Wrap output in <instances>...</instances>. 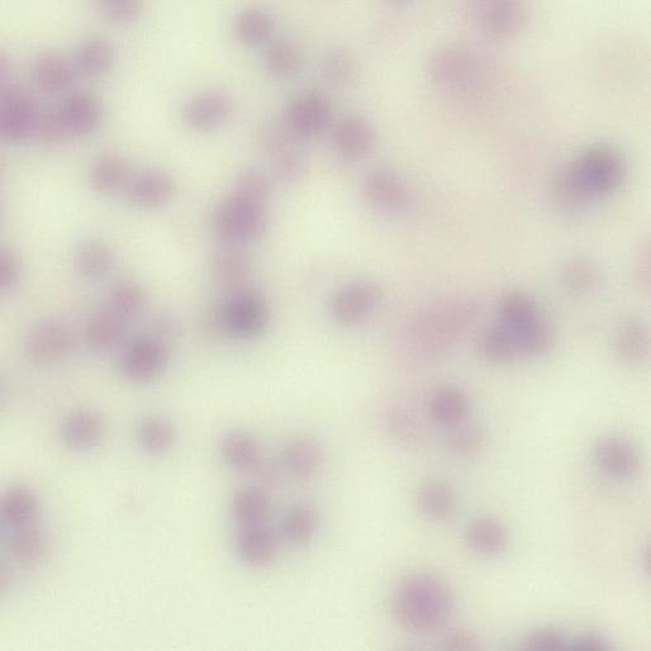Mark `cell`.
<instances>
[{"label": "cell", "mask_w": 651, "mask_h": 651, "mask_svg": "<svg viewBox=\"0 0 651 651\" xmlns=\"http://www.w3.org/2000/svg\"><path fill=\"white\" fill-rule=\"evenodd\" d=\"M626 165L620 152L607 145L584 150L560 170L551 185L553 201L564 213H579L620 188Z\"/></svg>", "instance_id": "1"}, {"label": "cell", "mask_w": 651, "mask_h": 651, "mask_svg": "<svg viewBox=\"0 0 651 651\" xmlns=\"http://www.w3.org/2000/svg\"><path fill=\"white\" fill-rule=\"evenodd\" d=\"M453 611V593L445 582L431 574L406 578L392 598L394 620L411 634L426 635L443 629Z\"/></svg>", "instance_id": "2"}, {"label": "cell", "mask_w": 651, "mask_h": 651, "mask_svg": "<svg viewBox=\"0 0 651 651\" xmlns=\"http://www.w3.org/2000/svg\"><path fill=\"white\" fill-rule=\"evenodd\" d=\"M475 318L468 299L451 298L426 308L408 330L406 346L416 358L435 359L462 339Z\"/></svg>", "instance_id": "3"}, {"label": "cell", "mask_w": 651, "mask_h": 651, "mask_svg": "<svg viewBox=\"0 0 651 651\" xmlns=\"http://www.w3.org/2000/svg\"><path fill=\"white\" fill-rule=\"evenodd\" d=\"M213 226L217 235L228 244H249L264 235L268 216L263 204L247 201L232 193L218 204Z\"/></svg>", "instance_id": "4"}, {"label": "cell", "mask_w": 651, "mask_h": 651, "mask_svg": "<svg viewBox=\"0 0 651 651\" xmlns=\"http://www.w3.org/2000/svg\"><path fill=\"white\" fill-rule=\"evenodd\" d=\"M483 61L477 51L463 45H449L434 52L429 60L432 83L444 89H462L481 74Z\"/></svg>", "instance_id": "5"}, {"label": "cell", "mask_w": 651, "mask_h": 651, "mask_svg": "<svg viewBox=\"0 0 651 651\" xmlns=\"http://www.w3.org/2000/svg\"><path fill=\"white\" fill-rule=\"evenodd\" d=\"M170 349L164 342L147 336L128 342L123 349L118 369L123 378L132 384L154 382L168 368Z\"/></svg>", "instance_id": "6"}, {"label": "cell", "mask_w": 651, "mask_h": 651, "mask_svg": "<svg viewBox=\"0 0 651 651\" xmlns=\"http://www.w3.org/2000/svg\"><path fill=\"white\" fill-rule=\"evenodd\" d=\"M226 335L254 340L264 334L270 321L268 303L254 291H239L222 306Z\"/></svg>", "instance_id": "7"}, {"label": "cell", "mask_w": 651, "mask_h": 651, "mask_svg": "<svg viewBox=\"0 0 651 651\" xmlns=\"http://www.w3.org/2000/svg\"><path fill=\"white\" fill-rule=\"evenodd\" d=\"M382 299V288L374 280H354L341 287L332 297V320L342 327L361 325L377 311Z\"/></svg>", "instance_id": "8"}, {"label": "cell", "mask_w": 651, "mask_h": 651, "mask_svg": "<svg viewBox=\"0 0 651 651\" xmlns=\"http://www.w3.org/2000/svg\"><path fill=\"white\" fill-rule=\"evenodd\" d=\"M40 112L35 97L22 85H3L0 99V131L4 139L21 141L36 132Z\"/></svg>", "instance_id": "9"}, {"label": "cell", "mask_w": 651, "mask_h": 651, "mask_svg": "<svg viewBox=\"0 0 651 651\" xmlns=\"http://www.w3.org/2000/svg\"><path fill=\"white\" fill-rule=\"evenodd\" d=\"M22 349L26 359L33 364H55L73 353L75 337L63 323L44 321L27 332Z\"/></svg>", "instance_id": "10"}, {"label": "cell", "mask_w": 651, "mask_h": 651, "mask_svg": "<svg viewBox=\"0 0 651 651\" xmlns=\"http://www.w3.org/2000/svg\"><path fill=\"white\" fill-rule=\"evenodd\" d=\"M475 21L488 40L507 42L520 35L529 22V7L522 2H482L475 8Z\"/></svg>", "instance_id": "11"}, {"label": "cell", "mask_w": 651, "mask_h": 651, "mask_svg": "<svg viewBox=\"0 0 651 651\" xmlns=\"http://www.w3.org/2000/svg\"><path fill=\"white\" fill-rule=\"evenodd\" d=\"M363 193L370 206L384 213L405 211L411 202L407 183L389 169L370 171L363 182Z\"/></svg>", "instance_id": "12"}, {"label": "cell", "mask_w": 651, "mask_h": 651, "mask_svg": "<svg viewBox=\"0 0 651 651\" xmlns=\"http://www.w3.org/2000/svg\"><path fill=\"white\" fill-rule=\"evenodd\" d=\"M331 104L317 92H306L294 98L287 108V126L294 135H320L330 125Z\"/></svg>", "instance_id": "13"}, {"label": "cell", "mask_w": 651, "mask_h": 651, "mask_svg": "<svg viewBox=\"0 0 651 651\" xmlns=\"http://www.w3.org/2000/svg\"><path fill=\"white\" fill-rule=\"evenodd\" d=\"M337 152L348 161H360L370 155L377 144V131L363 117L342 118L334 131Z\"/></svg>", "instance_id": "14"}, {"label": "cell", "mask_w": 651, "mask_h": 651, "mask_svg": "<svg viewBox=\"0 0 651 651\" xmlns=\"http://www.w3.org/2000/svg\"><path fill=\"white\" fill-rule=\"evenodd\" d=\"M241 562L251 568H264L277 557L278 541L272 527L261 524L241 526L236 540Z\"/></svg>", "instance_id": "15"}, {"label": "cell", "mask_w": 651, "mask_h": 651, "mask_svg": "<svg viewBox=\"0 0 651 651\" xmlns=\"http://www.w3.org/2000/svg\"><path fill=\"white\" fill-rule=\"evenodd\" d=\"M234 107L232 98L222 90H208L194 97L185 107L188 125L197 131H211L230 117Z\"/></svg>", "instance_id": "16"}, {"label": "cell", "mask_w": 651, "mask_h": 651, "mask_svg": "<svg viewBox=\"0 0 651 651\" xmlns=\"http://www.w3.org/2000/svg\"><path fill=\"white\" fill-rule=\"evenodd\" d=\"M595 460L603 472L616 479H630L640 470L636 450L620 437H603L596 444Z\"/></svg>", "instance_id": "17"}, {"label": "cell", "mask_w": 651, "mask_h": 651, "mask_svg": "<svg viewBox=\"0 0 651 651\" xmlns=\"http://www.w3.org/2000/svg\"><path fill=\"white\" fill-rule=\"evenodd\" d=\"M102 417L93 411L78 410L65 416L60 426L63 443L74 451H89L97 448L104 437Z\"/></svg>", "instance_id": "18"}, {"label": "cell", "mask_w": 651, "mask_h": 651, "mask_svg": "<svg viewBox=\"0 0 651 651\" xmlns=\"http://www.w3.org/2000/svg\"><path fill=\"white\" fill-rule=\"evenodd\" d=\"M325 454L320 443L312 437L297 436L285 444L282 451L283 467L292 477L308 481L322 468Z\"/></svg>", "instance_id": "19"}, {"label": "cell", "mask_w": 651, "mask_h": 651, "mask_svg": "<svg viewBox=\"0 0 651 651\" xmlns=\"http://www.w3.org/2000/svg\"><path fill=\"white\" fill-rule=\"evenodd\" d=\"M221 455L228 467L237 472H255L263 464V451L249 432L234 430L223 437Z\"/></svg>", "instance_id": "20"}, {"label": "cell", "mask_w": 651, "mask_h": 651, "mask_svg": "<svg viewBox=\"0 0 651 651\" xmlns=\"http://www.w3.org/2000/svg\"><path fill=\"white\" fill-rule=\"evenodd\" d=\"M61 113L70 135H87L101 121L102 107L94 95L78 92L66 99Z\"/></svg>", "instance_id": "21"}, {"label": "cell", "mask_w": 651, "mask_h": 651, "mask_svg": "<svg viewBox=\"0 0 651 651\" xmlns=\"http://www.w3.org/2000/svg\"><path fill=\"white\" fill-rule=\"evenodd\" d=\"M173 194V180L161 171H147L133 180L127 190L128 199L144 208L161 207L170 201Z\"/></svg>", "instance_id": "22"}, {"label": "cell", "mask_w": 651, "mask_h": 651, "mask_svg": "<svg viewBox=\"0 0 651 651\" xmlns=\"http://www.w3.org/2000/svg\"><path fill=\"white\" fill-rule=\"evenodd\" d=\"M470 410L468 394L458 387L437 388L431 394L429 411L432 420L444 426L462 424Z\"/></svg>", "instance_id": "23"}, {"label": "cell", "mask_w": 651, "mask_h": 651, "mask_svg": "<svg viewBox=\"0 0 651 651\" xmlns=\"http://www.w3.org/2000/svg\"><path fill=\"white\" fill-rule=\"evenodd\" d=\"M464 539L468 548L474 553L493 557L506 550L508 532L500 521L481 517L470 522L465 530Z\"/></svg>", "instance_id": "24"}, {"label": "cell", "mask_w": 651, "mask_h": 651, "mask_svg": "<svg viewBox=\"0 0 651 651\" xmlns=\"http://www.w3.org/2000/svg\"><path fill=\"white\" fill-rule=\"evenodd\" d=\"M417 507L427 520L450 521L456 512V497L448 483L426 482L418 489Z\"/></svg>", "instance_id": "25"}, {"label": "cell", "mask_w": 651, "mask_h": 651, "mask_svg": "<svg viewBox=\"0 0 651 651\" xmlns=\"http://www.w3.org/2000/svg\"><path fill=\"white\" fill-rule=\"evenodd\" d=\"M125 320L112 310L95 313L85 327V344L95 354H106L121 341Z\"/></svg>", "instance_id": "26"}, {"label": "cell", "mask_w": 651, "mask_h": 651, "mask_svg": "<svg viewBox=\"0 0 651 651\" xmlns=\"http://www.w3.org/2000/svg\"><path fill=\"white\" fill-rule=\"evenodd\" d=\"M38 512L36 493L26 484L9 487L2 498V516L12 529L35 524Z\"/></svg>", "instance_id": "27"}, {"label": "cell", "mask_w": 651, "mask_h": 651, "mask_svg": "<svg viewBox=\"0 0 651 651\" xmlns=\"http://www.w3.org/2000/svg\"><path fill=\"white\" fill-rule=\"evenodd\" d=\"M212 275L223 288H241L251 275L249 256L237 247H227L218 251L212 261Z\"/></svg>", "instance_id": "28"}, {"label": "cell", "mask_w": 651, "mask_h": 651, "mask_svg": "<svg viewBox=\"0 0 651 651\" xmlns=\"http://www.w3.org/2000/svg\"><path fill=\"white\" fill-rule=\"evenodd\" d=\"M49 543L45 531L36 524L14 529L11 551L14 559L25 567H36L46 558Z\"/></svg>", "instance_id": "29"}, {"label": "cell", "mask_w": 651, "mask_h": 651, "mask_svg": "<svg viewBox=\"0 0 651 651\" xmlns=\"http://www.w3.org/2000/svg\"><path fill=\"white\" fill-rule=\"evenodd\" d=\"M136 436L141 448L147 454L160 455L173 448L178 432L168 418L151 416L140 422Z\"/></svg>", "instance_id": "30"}, {"label": "cell", "mask_w": 651, "mask_h": 651, "mask_svg": "<svg viewBox=\"0 0 651 651\" xmlns=\"http://www.w3.org/2000/svg\"><path fill=\"white\" fill-rule=\"evenodd\" d=\"M479 351L487 363L503 367L512 363L519 349L515 335L506 326H489L479 339Z\"/></svg>", "instance_id": "31"}, {"label": "cell", "mask_w": 651, "mask_h": 651, "mask_svg": "<svg viewBox=\"0 0 651 651\" xmlns=\"http://www.w3.org/2000/svg\"><path fill=\"white\" fill-rule=\"evenodd\" d=\"M35 78L42 90L59 93L74 83V73L63 57L56 54H42L35 61Z\"/></svg>", "instance_id": "32"}, {"label": "cell", "mask_w": 651, "mask_h": 651, "mask_svg": "<svg viewBox=\"0 0 651 651\" xmlns=\"http://www.w3.org/2000/svg\"><path fill=\"white\" fill-rule=\"evenodd\" d=\"M232 516L240 526L261 524L269 516L270 498L264 489H240L232 500Z\"/></svg>", "instance_id": "33"}, {"label": "cell", "mask_w": 651, "mask_h": 651, "mask_svg": "<svg viewBox=\"0 0 651 651\" xmlns=\"http://www.w3.org/2000/svg\"><path fill=\"white\" fill-rule=\"evenodd\" d=\"M615 348L629 364L644 363L650 354V332L643 322L633 321L622 326L616 336Z\"/></svg>", "instance_id": "34"}, {"label": "cell", "mask_w": 651, "mask_h": 651, "mask_svg": "<svg viewBox=\"0 0 651 651\" xmlns=\"http://www.w3.org/2000/svg\"><path fill=\"white\" fill-rule=\"evenodd\" d=\"M500 312L503 325L508 330L517 331L538 318V303L529 293L512 289L503 294L500 302Z\"/></svg>", "instance_id": "35"}, {"label": "cell", "mask_w": 651, "mask_h": 651, "mask_svg": "<svg viewBox=\"0 0 651 651\" xmlns=\"http://www.w3.org/2000/svg\"><path fill=\"white\" fill-rule=\"evenodd\" d=\"M282 535L293 546H306L315 538L317 531V515L310 506L297 505L285 513L282 525Z\"/></svg>", "instance_id": "36"}, {"label": "cell", "mask_w": 651, "mask_h": 651, "mask_svg": "<svg viewBox=\"0 0 651 651\" xmlns=\"http://www.w3.org/2000/svg\"><path fill=\"white\" fill-rule=\"evenodd\" d=\"M75 269L88 279L102 278L113 266V253L102 241H88L79 246L74 259Z\"/></svg>", "instance_id": "37"}, {"label": "cell", "mask_w": 651, "mask_h": 651, "mask_svg": "<svg viewBox=\"0 0 651 651\" xmlns=\"http://www.w3.org/2000/svg\"><path fill=\"white\" fill-rule=\"evenodd\" d=\"M517 349L530 358L548 354L554 344V331L550 323L540 316L520 330L513 331Z\"/></svg>", "instance_id": "38"}, {"label": "cell", "mask_w": 651, "mask_h": 651, "mask_svg": "<svg viewBox=\"0 0 651 651\" xmlns=\"http://www.w3.org/2000/svg\"><path fill=\"white\" fill-rule=\"evenodd\" d=\"M130 165L118 156H106L95 163L90 173V184L95 192L112 194L117 192L130 177Z\"/></svg>", "instance_id": "39"}, {"label": "cell", "mask_w": 651, "mask_h": 651, "mask_svg": "<svg viewBox=\"0 0 651 651\" xmlns=\"http://www.w3.org/2000/svg\"><path fill=\"white\" fill-rule=\"evenodd\" d=\"M358 61L353 51L344 46H332L321 60L323 79L332 85H345L353 80Z\"/></svg>", "instance_id": "40"}, {"label": "cell", "mask_w": 651, "mask_h": 651, "mask_svg": "<svg viewBox=\"0 0 651 651\" xmlns=\"http://www.w3.org/2000/svg\"><path fill=\"white\" fill-rule=\"evenodd\" d=\"M273 30V18L261 9H246L236 17V36L246 46L254 47L263 44L272 36Z\"/></svg>", "instance_id": "41"}, {"label": "cell", "mask_w": 651, "mask_h": 651, "mask_svg": "<svg viewBox=\"0 0 651 651\" xmlns=\"http://www.w3.org/2000/svg\"><path fill=\"white\" fill-rule=\"evenodd\" d=\"M146 304L145 289L133 280H123L116 284L111 293L112 311L125 321L140 316Z\"/></svg>", "instance_id": "42"}, {"label": "cell", "mask_w": 651, "mask_h": 651, "mask_svg": "<svg viewBox=\"0 0 651 651\" xmlns=\"http://www.w3.org/2000/svg\"><path fill=\"white\" fill-rule=\"evenodd\" d=\"M303 64V52L291 41L278 40L266 52L268 70L279 78L297 73Z\"/></svg>", "instance_id": "43"}, {"label": "cell", "mask_w": 651, "mask_h": 651, "mask_svg": "<svg viewBox=\"0 0 651 651\" xmlns=\"http://www.w3.org/2000/svg\"><path fill=\"white\" fill-rule=\"evenodd\" d=\"M446 436V446L458 458L468 459L481 453L486 444V435L475 425H456Z\"/></svg>", "instance_id": "44"}, {"label": "cell", "mask_w": 651, "mask_h": 651, "mask_svg": "<svg viewBox=\"0 0 651 651\" xmlns=\"http://www.w3.org/2000/svg\"><path fill=\"white\" fill-rule=\"evenodd\" d=\"M114 50L104 38H93L79 51L78 65L87 75H99L111 68Z\"/></svg>", "instance_id": "45"}, {"label": "cell", "mask_w": 651, "mask_h": 651, "mask_svg": "<svg viewBox=\"0 0 651 651\" xmlns=\"http://www.w3.org/2000/svg\"><path fill=\"white\" fill-rule=\"evenodd\" d=\"M565 285L574 292H589L601 282L600 269L586 259H574L565 265L563 272Z\"/></svg>", "instance_id": "46"}, {"label": "cell", "mask_w": 651, "mask_h": 651, "mask_svg": "<svg viewBox=\"0 0 651 651\" xmlns=\"http://www.w3.org/2000/svg\"><path fill=\"white\" fill-rule=\"evenodd\" d=\"M388 430L403 444H415L422 436V426L415 413L408 408L396 406L387 417Z\"/></svg>", "instance_id": "47"}, {"label": "cell", "mask_w": 651, "mask_h": 651, "mask_svg": "<svg viewBox=\"0 0 651 651\" xmlns=\"http://www.w3.org/2000/svg\"><path fill=\"white\" fill-rule=\"evenodd\" d=\"M234 194L247 201L266 206L270 196L268 179L258 170H242L236 177Z\"/></svg>", "instance_id": "48"}, {"label": "cell", "mask_w": 651, "mask_h": 651, "mask_svg": "<svg viewBox=\"0 0 651 651\" xmlns=\"http://www.w3.org/2000/svg\"><path fill=\"white\" fill-rule=\"evenodd\" d=\"M36 133L41 144L46 146H56L70 135L68 127L65 125L61 109H46L38 117Z\"/></svg>", "instance_id": "49"}, {"label": "cell", "mask_w": 651, "mask_h": 651, "mask_svg": "<svg viewBox=\"0 0 651 651\" xmlns=\"http://www.w3.org/2000/svg\"><path fill=\"white\" fill-rule=\"evenodd\" d=\"M294 136L296 135L289 130L288 126L270 125L260 131V142L265 151H268L274 158L284 152L296 150Z\"/></svg>", "instance_id": "50"}, {"label": "cell", "mask_w": 651, "mask_h": 651, "mask_svg": "<svg viewBox=\"0 0 651 651\" xmlns=\"http://www.w3.org/2000/svg\"><path fill=\"white\" fill-rule=\"evenodd\" d=\"M273 169L283 183H297L306 173V163L299 152L293 150L274 156Z\"/></svg>", "instance_id": "51"}, {"label": "cell", "mask_w": 651, "mask_h": 651, "mask_svg": "<svg viewBox=\"0 0 651 651\" xmlns=\"http://www.w3.org/2000/svg\"><path fill=\"white\" fill-rule=\"evenodd\" d=\"M141 2L136 0H107L102 3V12L109 21L118 23V25H126V23L135 22L139 19L142 13Z\"/></svg>", "instance_id": "52"}, {"label": "cell", "mask_w": 651, "mask_h": 651, "mask_svg": "<svg viewBox=\"0 0 651 651\" xmlns=\"http://www.w3.org/2000/svg\"><path fill=\"white\" fill-rule=\"evenodd\" d=\"M152 337L164 342L165 345L170 346L183 336V325L178 317L171 315V313H159L151 321Z\"/></svg>", "instance_id": "53"}, {"label": "cell", "mask_w": 651, "mask_h": 651, "mask_svg": "<svg viewBox=\"0 0 651 651\" xmlns=\"http://www.w3.org/2000/svg\"><path fill=\"white\" fill-rule=\"evenodd\" d=\"M524 648L543 651L565 650L568 649V641L557 629H540L527 636Z\"/></svg>", "instance_id": "54"}, {"label": "cell", "mask_w": 651, "mask_h": 651, "mask_svg": "<svg viewBox=\"0 0 651 651\" xmlns=\"http://www.w3.org/2000/svg\"><path fill=\"white\" fill-rule=\"evenodd\" d=\"M19 280H21L19 261L11 250L4 247L0 251V289L3 292L11 291L17 287Z\"/></svg>", "instance_id": "55"}, {"label": "cell", "mask_w": 651, "mask_h": 651, "mask_svg": "<svg viewBox=\"0 0 651 651\" xmlns=\"http://www.w3.org/2000/svg\"><path fill=\"white\" fill-rule=\"evenodd\" d=\"M481 648L478 636L473 631L465 629H456L445 636L443 640V649L445 650H477Z\"/></svg>", "instance_id": "56"}, {"label": "cell", "mask_w": 651, "mask_h": 651, "mask_svg": "<svg viewBox=\"0 0 651 651\" xmlns=\"http://www.w3.org/2000/svg\"><path fill=\"white\" fill-rule=\"evenodd\" d=\"M568 649L576 651H606L610 650V645L605 639L595 634H584L574 639L568 644Z\"/></svg>", "instance_id": "57"}, {"label": "cell", "mask_w": 651, "mask_h": 651, "mask_svg": "<svg viewBox=\"0 0 651 651\" xmlns=\"http://www.w3.org/2000/svg\"><path fill=\"white\" fill-rule=\"evenodd\" d=\"M202 327L209 336L226 335L225 325H223L222 306L209 308L204 313Z\"/></svg>", "instance_id": "58"}, {"label": "cell", "mask_w": 651, "mask_h": 651, "mask_svg": "<svg viewBox=\"0 0 651 651\" xmlns=\"http://www.w3.org/2000/svg\"><path fill=\"white\" fill-rule=\"evenodd\" d=\"M643 255H644L643 258H641L639 261L638 273H636V275H638V282L640 287L649 289V284H650L649 250L646 249Z\"/></svg>", "instance_id": "59"}, {"label": "cell", "mask_w": 651, "mask_h": 651, "mask_svg": "<svg viewBox=\"0 0 651 651\" xmlns=\"http://www.w3.org/2000/svg\"><path fill=\"white\" fill-rule=\"evenodd\" d=\"M9 71V59L6 54L0 55V73L2 76H6Z\"/></svg>", "instance_id": "60"}]
</instances>
